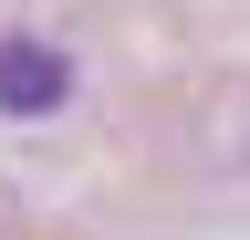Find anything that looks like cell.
<instances>
[{"instance_id": "1", "label": "cell", "mask_w": 250, "mask_h": 240, "mask_svg": "<svg viewBox=\"0 0 250 240\" xmlns=\"http://www.w3.org/2000/svg\"><path fill=\"white\" fill-rule=\"evenodd\" d=\"M73 94V63L42 32H0V115H52Z\"/></svg>"}]
</instances>
